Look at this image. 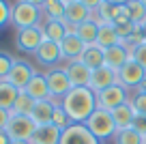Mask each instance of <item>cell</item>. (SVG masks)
Masks as SVG:
<instances>
[{
  "label": "cell",
  "instance_id": "6da1fadb",
  "mask_svg": "<svg viewBox=\"0 0 146 144\" xmlns=\"http://www.w3.org/2000/svg\"><path fill=\"white\" fill-rule=\"evenodd\" d=\"M60 105L67 112L71 123H86L90 114L97 110V93L88 86H80V88H71L62 99Z\"/></svg>",
  "mask_w": 146,
  "mask_h": 144
},
{
  "label": "cell",
  "instance_id": "7a4b0ae2",
  "mask_svg": "<svg viewBox=\"0 0 146 144\" xmlns=\"http://www.w3.org/2000/svg\"><path fill=\"white\" fill-rule=\"evenodd\" d=\"M41 22H43L41 7L32 5V2H26V0H15V2H11V26H13L15 30L41 26Z\"/></svg>",
  "mask_w": 146,
  "mask_h": 144
},
{
  "label": "cell",
  "instance_id": "3957f363",
  "mask_svg": "<svg viewBox=\"0 0 146 144\" xmlns=\"http://www.w3.org/2000/svg\"><path fill=\"white\" fill-rule=\"evenodd\" d=\"M84 125L90 129V133L95 135L99 142H103V140H112L116 135V131H118V129H116V123H114L112 112H110V110H103V108H97Z\"/></svg>",
  "mask_w": 146,
  "mask_h": 144
},
{
  "label": "cell",
  "instance_id": "277c9868",
  "mask_svg": "<svg viewBox=\"0 0 146 144\" xmlns=\"http://www.w3.org/2000/svg\"><path fill=\"white\" fill-rule=\"evenodd\" d=\"M129 95H131V90L116 82V84H112L110 88L97 93V108H103V110H110V112H112V110H116L118 105L127 103Z\"/></svg>",
  "mask_w": 146,
  "mask_h": 144
},
{
  "label": "cell",
  "instance_id": "5b68a950",
  "mask_svg": "<svg viewBox=\"0 0 146 144\" xmlns=\"http://www.w3.org/2000/svg\"><path fill=\"white\" fill-rule=\"evenodd\" d=\"M43 41H45V37H43L41 26L15 30V47H17L19 52H24V54H35Z\"/></svg>",
  "mask_w": 146,
  "mask_h": 144
},
{
  "label": "cell",
  "instance_id": "8992f818",
  "mask_svg": "<svg viewBox=\"0 0 146 144\" xmlns=\"http://www.w3.org/2000/svg\"><path fill=\"white\" fill-rule=\"evenodd\" d=\"M36 125L32 123L30 116H19V114H11L9 118V125H7V133H9L11 142H24V140H28L30 142L32 133H35Z\"/></svg>",
  "mask_w": 146,
  "mask_h": 144
},
{
  "label": "cell",
  "instance_id": "52a82bcc",
  "mask_svg": "<svg viewBox=\"0 0 146 144\" xmlns=\"http://www.w3.org/2000/svg\"><path fill=\"white\" fill-rule=\"evenodd\" d=\"M45 80H47V88H50V97L54 101H60L69 90L73 88L71 82L67 77V71L62 67H54L45 71Z\"/></svg>",
  "mask_w": 146,
  "mask_h": 144
},
{
  "label": "cell",
  "instance_id": "ba28073f",
  "mask_svg": "<svg viewBox=\"0 0 146 144\" xmlns=\"http://www.w3.org/2000/svg\"><path fill=\"white\" fill-rule=\"evenodd\" d=\"M60 144H101V142L90 133V129H88L86 125H82V123H71L67 129H62Z\"/></svg>",
  "mask_w": 146,
  "mask_h": 144
},
{
  "label": "cell",
  "instance_id": "9c48e42d",
  "mask_svg": "<svg viewBox=\"0 0 146 144\" xmlns=\"http://www.w3.org/2000/svg\"><path fill=\"white\" fill-rule=\"evenodd\" d=\"M35 58H36L39 65H43L47 69H54L60 63H64L62 52H60V43H54V41H47V39L39 45V50L35 52Z\"/></svg>",
  "mask_w": 146,
  "mask_h": 144
},
{
  "label": "cell",
  "instance_id": "30bf717a",
  "mask_svg": "<svg viewBox=\"0 0 146 144\" xmlns=\"http://www.w3.org/2000/svg\"><path fill=\"white\" fill-rule=\"evenodd\" d=\"M35 73H36L35 67H32L28 60L15 58V60H13V67H11V71H9V77H7V82H11L15 88L24 90V88L28 86V82L32 80V75H35Z\"/></svg>",
  "mask_w": 146,
  "mask_h": 144
},
{
  "label": "cell",
  "instance_id": "8fae6325",
  "mask_svg": "<svg viewBox=\"0 0 146 144\" xmlns=\"http://www.w3.org/2000/svg\"><path fill=\"white\" fill-rule=\"evenodd\" d=\"M144 80H146V69L142 65H137L133 58L118 71V84H123L129 90H135Z\"/></svg>",
  "mask_w": 146,
  "mask_h": 144
},
{
  "label": "cell",
  "instance_id": "7c38bea8",
  "mask_svg": "<svg viewBox=\"0 0 146 144\" xmlns=\"http://www.w3.org/2000/svg\"><path fill=\"white\" fill-rule=\"evenodd\" d=\"M62 69L67 71V77L71 82L73 88H80V86H88L90 84V75L92 71L82 63V60H73V63H64Z\"/></svg>",
  "mask_w": 146,
  "mask_h": 144
},
{
  "label": "cell",
  "instance_id": "4fadbf2b",
  "mask_svg": "<svg viewBox=\"0 0 146 144\" xmlns=\"http://www.w3.org/2000/svg\"><path fill=\"white\" fill-rule=\"evenodd\" d=\"M103 56H105V67H110L112 71L118 73L120 69L131 60V50H129L125 43H120V45H114V47L103 50Z\"/></svg>",
  "mask_w": 146,
  "mask_h": 144
},
{
  "label": "cell",
  "instance_id": "5bb4252c",
  "mask_svg": "<svg viewBox=\"0 0 146 144\" xmlns=\"http://www.w3.org/2000/svg\"><path fill=\"white\" fill-rule=\"evenodd\" d=\"M84 47H86V45L82 43V39H80L75 32H67V37L60 41V52H62V60H64V63H73V60H80V56H82Z\"/></svg>",
  "mask_w": 146,
  "mask_h": 144
},
{
  "label": "cell",
  "instance_id": "9a60e30c",
  "mask_svg": "<svg viewBox=\"0 0 146 144\" xmlns=\"http://www.w3.org/2000/svg\"><path fill=\"white\" fill-rule=\"evenodd\" d=\"M118 82V73L112 71L110 67H101V69H95L90 75V84H88V88H92L95 93H101V90L110 88L112 84H116Z\"/></svg>",
  "mask_w": 146,
  "mask_h": 144
},
{
  "label": "cell",
  "instance_id": "2e32d148",
  "mask_svg": "<svg viewBox=\"0 0 146 144\" xmlns=\"http://www.w3.org/2000/svg\"><path fill=\"white\" fill-rule=\"evenodd\" d=\"M56 105H58V101L54 99H43V101H36L35 108H32V123H35L36 127H41V125H50L52 123V116H54V110Z\"/></svg>",
  "mask_w": 146,
  "mask_h": 144
},
{
  "label": "cell",
  "instance_id": "e0dca14e",
  "mask_svg": "<svg viewBox=\"0 0 146 144\" xmlns=\"http://www.w3.org/2000/svg\"><path fill=\"white\" fill-rule=\"evenodd\" d=\"M60 135H62V129H58L56 125H52V123L41 125L35 129L30 144H60Z\"/></svg>",
  "mask_w": 146,
  "mask_h": 144
},
{
  "label": "cell",
  "instance_id": "ac0fdd59",
  "mask_svg": "<svg viewBox=\"0 0 146 144\" xmlns=\"http://www.w3.org/2000/svg\"><path fill=\"white\" fill-rule=\"evenodd\" d=\"M24 93H28L35 101H43V99H52L50 97V88H47V80H45V73H39L36 71L32 75V80L28 82V86L24 88Z\"/></svg>",
  "mask_w": 146,
  "mask_h": 144
},
{
  "label": "cell",
  "instance_id": "d6986e66",
  "mask_svg": "<svg viewBox=\"0 0 146 144\" xmlns=\"http://www.w3.org/2000/svg\"><path fill=\"white\" fill-rule=\"evenodd\" d=\"M41 30H43V37L47 41H54V43H60L67 37V26H64L62 19H43Z\"/></svg>",
  "mask_w": 146,
  "mask_h": 144
},
{
  "label": "cell",
  "instance_id": "ffe728a7",
  "mask_svg": "<svg viewBox=\"0 0 146 144\" xmlns=\"http://www.w3.org/2000/svg\"><path fill=\"white\" fill-rule=\"evenodd\" d=\"M123 39L116 32V26L112 22L110 24H101L99 26V37H97V45L101 50H108V47H114V45H120Z\"/></svg>",
  "mask_w": 146,
  "mask_h": 144
},
{
  "label": "cell",
  "instance_id": "44dd1931",
  "mask_svg": "<svg viewBox=\"0 0 146 144\" xmlns=\"http://www.w3.org/2000/svg\"><path fill=\"white\" fill-rule=\"evenodd\" d=\"M80 60H82L84 65H86L90 71H95V69H101L105 65V56H103V50H101L99 45H86L82 52V56H80Z\"/></svg>",
  "mask_w": 146,
  "mask_h": 144
},
{
  "label": "cell",
  "instance_id": "7402d4cb",
  "mask_svg": "<svg viewBox=\"0 0 146 144\" xmlns=\"http://www.w3.org/2000/svg\"><path fill=\"white\" fill-rule=\"evenodd\" d=\"M112 116H114V123H116V129H129V127L133 125V118H135V112H133V108L127 103L118 105L116 110H112Z\"/></svg>",
  "mask_w": 146,
  "mask_h": 144
},
{
  "label": "cell",
  "instance_id": "603a6c76",
  "mask_svg": "<svg viewBox=\"0 0 146 144\" xmlns=\"http://www.w3.org/2000/svg\"><path fill=\"white\" fill-rule=\"evenodd\" d=\"M19 93H22V90L15 88L11 82L2 80V82H0V108L11 112V108L15 105V99L19 97Z\"/></svg>",
  "mask_w": 146,
  "mask_h": 144
},
{
  "label": "cell",
  "instance_id": "cb8c5ba5",
  "mask_svg": "<svg viewBox=\"0 0 146 144\" xmlns=\"http://www.w3.org/2000/svg\"><path fill=\"white\" fill-rule=\"evenodd\" d=\"M75 35L82 39L84 45H97V37H99V24L92 22V19H88V22L80 24V26L75 28Z\"/></svg>",
  "mask_w": 146,
  "mask_h": 144
},
{
  "label": "cell",
  "instance_id": "d4e9b609",
  "mask_svg": "<svg viewBox=\"0 0 146 144\" xmlns=\"http://www.w3.org/2000/svg\"><path fill=\"white\" fill-rule=\"evenodd\" d=\"M43 19H64V2L60 0H45L41 5Z\"/></svg>",
  "mask_w": 146,
  "mask_h": 144
},
{
  "label": "cell",
  "instance_id": "484cf974",
  "mask_svg": "<svg viewBox=\"0 0 146 144\" xmlns=\"http://www.w3.org/2000/svg\"><path fill=\"white\" fill-rule=\"evenodd\" d=\"M36 101L32 99L28 93H19V97L15 99V105L11 108V114H19V116H30L32 114V108H35Z\"/></svg>",
  "mask_w": 146,
  "mask_h": 144
},
{
  "label": "cell",
  "instance_id": "4316f807",
  "mask_svg": "<svg viewBox=\"0 0 146 144\" xmlns=\"http://www.w3.org/2000/svg\"><path fill=\"white\" fill-rule=\"evenodd\" d=\"M112 140H116V144H144V135L137 133L133 127L116 131V135H114Z\"/></svg>",
  "mask_w": 146,
  "mask_h": 144
},
{
  "label": "cell",
  "instance_id": "83f0119b",
  "mask_svg": "<svg viewBox=\"0 0 146 144\" xmlns=\"http://www.w3.org/2000/svg\"><path fill=\"white\" fill-rule=\"evenodd\" d=\"M125 9H127V17L133 24H142L146 19V7L142 5L140 0H129L127 5H125Z\"/></svg>",
  "mask_w": 146,
  "mask_h": 144
},
{
  "label": "cell",
  "instance_id": "f1b7e54d",
  "mask_svg": "<svg viewBox=\"0 0 146 144\" xmlns=\"http://www.w3.org/2000/svg\"><path fill=\"white\" fill-rule=\"evenodd\" d=\"M129 105L133 108L135 116H146V95L144 93L131 90V95H129Z\"/></svg>",
  "mask_w": 146,
  "mask_h": 144
},
{
  "label": "cell",
  "instance_id": "f546056e",
  "mask_svg": "<svg viewBox=\"0 0 146 144\" xmlns=\"http://www.w3.org/2000/svg\"><path fill=\"white\" fill-rule=\"evenodd\" d=\"M52 125H56L58 129H67V127L71 125V121H69L67 112L62 110L60 101H58V105H56V110H54V116H52Z\"/></svg>",
  "mask_w": 146,
  "mask_h": 144
},
{
  "label": "cell",
  "instance_id": "4dcf8cb0",
  "mask_svg": "<svg viewBox=\"0 0 146 144\" xmlns=\"http://www.w3.org/2000/svg\"><path fill=\"white\" fill-rule=\"evenodd\" d=\"M13 60H15V58H13L11 54L0 52V82L9 77V71H11V67H13Z\"/></svg>",
  "mask_w": 146,
  "mask_h": 144
},
{
  "label": "cell",
  "instance_id": "1f68e13d",
  "mask_svg": "<svg viewBox=\"0 0 146 144\" xmlns=\"http://www.w3.org/2000/svg\"><path fill=\"white\" fill-rule=\"evenodd\" d=\"M11 24V2L9 0H0V30Z\"/></svg>",
  "mask_w": 146,
  "mask_h": 144
},
{
  "label": "cell",
  "instance_id": "d6a6232c",
  "mask_svg": "<svg viewBox=\"0 0 146 144\" xmlns=\"http://www.w3.org/2000/svg\"><path fill=\"white\" fill-rule=\"evenodd\" d=\"M131 58L146 69V43H140L137 47H133L131 50Z\"/></svg>",
  "mask_w": 146,
  "mask_h": 144
},
{
  "label": "cell",
  "instance_id": "836d02e7",
  "mask_svg": "<svg viewBox=\"0 0 146 144\" xmlns=\"http://www.w3.org/2000/svg\"><path fill=\"white\" fill-rule=\"evenodd\" d=\"M133 129L137 131V133H142V135H146V116H135L133 118Z\"/></svg>",
  "mask_w": 146,
  "mask_h": 144
},
{
  "label": "cell",
  "instance_id": "e575fe53",
  "mask_svg": "<svg viewBox=\"0 0 146 144\" xmlns=\"http://www.w3.org/2000/svg\"><path fill=\"white\" fill-rule=\"evenodd\" d=\"M80 2H82V5H84V7H86V9H88V11H92V13H95V11H97V9H99V7H101V5H103L105 0H80Z\"/></svg>",
  "mask_w": 146,
  "mask_h": 144
},
{
  "label": "cell",
  "instance_id": "d590c367",
  "mask_svg": "<svg viewBox=\"0 0 146 144\" xmlns=\"http://www.w3.org/2000/svg\"><path fill=\"white\" fill-rule=\"evenodd\" d=\"M9 118H11V112H9V110H2V108H0V129H7Z\"/></svg>",
  "mask_w": 146,
  "mask_h": 144
},
{
  "label": "cell",
  "instance_id": "8d00e7d4",
  "mask_svg": "<svg viewBox=\"0 0 146 144\" xmlns=\"http://www.w3.org/2000/svg\"><path fill=\"white\" fill-rule=\"evenodd\" d=\"M105 2H110V5H127L129 0H105Z\"/></svg>",
  "mask_w": 146,
  "mask_h": 144
},
{
  "label": "cell",
  "instance_id": "74e56055",
  "mask_svg": "<svg viewBox=\"0 0 146 144\" xmlns=\"http://www.w3.org/2000/svg\"><path fill=\"white\" fill-rule=\"evenodd\" d=\"M135 90H137V93H144V95H146V80H144V82H142V84H140V86H137V88H135Z\"/></svg>",
  "mask_w": 146,
  "mask_h": 144
},
{
  "label": "cell",
  "instance_id": "f35d334b",
  "mask_svg": "<svg viewBox=\"0 0 146 144\" xmlns=\"http://www.w3.org/2000/svg\"><path fill=\"white\" fill-rule=\"evenodd\" d=\"M140 26H142V35H144V43H146V19L140 24Z\"/></svg>",
  "mask_w": 146,
  "mask_h": 144
},
{
  "label": "cell",
  "instance_id": "ab89813d",
  "mask_svg": "<svg viewBox=\"0 0 146 144\" xmlns=\"http://www.w3.org/2000/svg\"><path fill=\"white\" fill-rule=\"evenodd\" d=\"M26 2H32V5H36V7H41L45 0H26Z\"/></svg>",
  "mask_w": 146,
  "mask_h": 144
},
{
  "label": "cell",
  "instance_id": "60d3db41",
  "mask_svg": "<svg viewBox=\"0 0 146 144\" xmlns=\"http://www.w3.org/2000/svg\"><path fill=\"white\" fill-rule=\"evenodd\" d=\"M11 144H30L28 140H24V142H11Z\"/></svg>",
  "mask_w": 146,
  "mask_h": 144
},
{
  "label": "cell",
  "instance_id": "b9f144b4",
  "mask_svg": "<svg viewBox=\"0 0 146 144\" xmlns=\"http://www.w3.org/2000/svg\"><path fill=\"white\" fill-rule=\"evenodd\" d=\"M60 2H64V5H69V2H73V0H60Z\"/></svg>",
  "mask_w": 146,
  "mask_h": 144
},
{
  "label": "cell",
  "instance_id": "7bdbcfd3",
  "mask_svg": "<svg viewBox=\"0 0 146 144\" xmlns=\"http://www.w3.org/2000/svg\"><path fill=\"white\" fill-rule=\"evenodd\" d=\"M140 2H142V5H144V7H146V0H140Z\"/></svg>",
  "mask_w": 146,
  "mask_h": 144
},
{
  "label": "cell",
  "instance_id": "ee69618b",
  "mask_svg": "<svg viewBox=\"0 0 146 144\" xmlns=\"http://www.w3.org/2000/svg\"><path fill=\"white\" fill-rule=\"evenodd\" d=\"M144 144H146V135H144Z\"/></svg>",
  "mask_w": 146,
  "mask_h": 144
}]
</instances>
